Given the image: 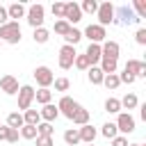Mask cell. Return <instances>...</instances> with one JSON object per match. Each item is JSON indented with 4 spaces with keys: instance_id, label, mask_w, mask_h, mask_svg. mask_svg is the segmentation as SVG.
<instances>
[{
    "instance_id": "cell-39",
    "label": "cell",
    "mask_w": 146,
    "mask_h": 146,
    "mask_svg": "<svg viewBox=\"0 0 146 146\" xmlns=\"http://www.w3.org/2000/svg\"><path fill=\"white\" fill-rule=\"evenodd\" d=\"M73 66H75V68H80V71H87L91 64H89V59H87L84 55H75V59H73Z\"/></svg>"
},
{
    "instance_id": "cell-49",
    "label": "cell",
    "mask_w": 146,
    "mask_h": 146,
    "mask_svg": "<svg viewBox=\"0 0 146 146\" xmlns=\"http://www.w3.org/2000/svg\"><path fill=\"white\" fill-rule=\"evenodd\" d=\"M84 146H96V144H84Z\"/></svg>"
},
{
    "instance_id": "cell-47",
    "label": "cell",
    "mask_w": 146,
    "mask_h": 146,
    "mask_svg": "<svg viewBox=\"0 0 146 146\" xmlns=\"http://www.w3.org/2000/svg\"><path fill=\"white\" fill-rule=\"evenodd\" d=\"M139 110H141V112H139V114H141V119L146 121V105H139Z\"/></svg>"
},
{
    "instance_id": "cell-33",
    "label": "cell",
    "mask_w": 146,
    "mask_h": 146,
    "mask_svg": "<svg viewBox=\"0 0 146 146\" xmlns=\"http://www.w3.org/2000/svg\"><path fill=\"white\" fill-rule=\"evenodd\" d=\"M105 112H110V114H119V112H121V103H119V98H107V100H105Z\"/></svg>"
},
{
    "instance_id": "cell-45",
    "label": "cell",
    "mask_w": 146,
    "mask_h": 146,
    "mask_svg": "<svg viewBox=\"0 0 146 146\" xmlns=\"http://www.w3.org/2000/svg\"><path fill=\"white\" fill-rule=\"evenodd\" d=\"M5 23H9V16H7V7L0 5V27H2Z\"/></svg>"
},
{
    "instance_id": "cell-22",
    "label": "cell",
    "mask_w": 146,
    "mask_h": 146,
    "mask_svg": "<svg viewBox=\"0 0 146 146\" xmlns=\"http://www.w3.org/2000/svg\"><path fill=\"white\" fill-rule=\"evenodd\" d=\"M25 123H23V114L21 112H11L7 116V128H14V130H21Z\"/></svg>"
},
{
    "instance_id": "cell-28",
    "label": "cell",
    "mask_w": 146,
    "mask_h": 146,
    "mask_svg": "<svg viewBox=\"0 0 146 146\" xmlns=\"http://www.w3.org/2000/svg\"><path fill=\"white\" fill-rule=\"evenodd\" d=\"M32 39H34V43H46V41L50 39V32H48L46 27H36V30L32 32Z\"/></svg>"
},
{
    "instance_id": "cell-6",
    "label": "cell",
    "mask_w": 146,
    "mask_h": 146,
    "mask_svg": "<svg viewBox=\"0 0 146 146\" xmlns=\"http://www.w3.org/2000/svg\"><path fill=\"white\" fill-rule=\"evenodd\" d=\"M32 75H34V80H36V84H39V89H48V87L52 84V80H55V75H52V71H50L48 66H36Z\"/></svg>"
},
{
    "instance_id": "cell-20",
    "label": "cell",
    "mask_w": 146,
    "mask_h": 146,
    "mask_svg": "<svg viewBox=\"0 0 146 146\" xmlns=\"http://www.w3.org/2000/svg\"><path fill=\"white\" fill-rule=\"evenodd\" d=\"M71 121H73L75 125H80V128H82V125H87V123H89V110H84V107L80 105V107L75 110V114H73V119H71Z\"/></svg>"
},
{
    "instance_id": "cell-46",
    "label": "cell",
    "mask_w": 146,
    "mask_h": 146,
    "mask_svg": "<svg viewBox=\"0 0 146 146\" xmlns=\"http://www.w3.org/2000/svg\"><path fill=\"white\" fill-rule=\"evenodd\" d=\"M7 135H9V128L7 125H0V141H7Z\"/></svg>"
},
{
    "instance_id": "cell-41",
    "label": "cell",
    "mask_w": 146,
    "mask_h": 146,
    "mask_svg": "<svg viewBox=\"0 0 146 146\" xmlns=\"http://www.w3.org/2000/svg\"><path fill=\"white\" fill-rule=\"evenodd\" d=\"M34 141H36V146H55L52 137H36Z\"/></svg>"
},
{
    "instance_id": "cell-30",
    "label": "cell",
    "mask_w": 146,
    "mask_h": 146,
    "mask_svg": "<svg viewBox=\"0 0 146 146\" xmlns=\"http://www.w3.org/2000/svg\"><path fill=\"white\" fill-rule=\"evenodd\" d=\"M103 84H105L107 89H112V91L119 89V84H121V82H119V73H110V75H105V78H103Z\"/></svg>"
},
{
    "instance_id": "cell-12",
    "label": "cell",
    "mask_w": 146,
    "mask_h": 146,
    "mask_svg": "<svg viewBox=\"0 0 146 146\" xmlns=\"http://www.w3.org/2000/svg\"><path fill=\"white\" fill-rule=\"evenodd\" d=\"M84 34L89 36V41H91V43H103V41H105V36H107L105 27H100L98 23H91V25H87Z\"/></svg>"
},
{
    "instance_id": "cell-4",
    "label": "cell",
    "mask_w": 146,
    "mask_h": 146,
    "mask_svg": "<svg viewBox=\"0 0 146 146\" xmlns=\"http://www.w3.org/2000/svg\"><path fill=\"white\" fill-rule=\"evenodd\" d=\"M96 16H98V25L100 27H107L110 23H114V5L107 0V2H100L98 9H96Z\"/></svg>"
},
{
    "instance_id": "cell-3",
    "label": "cell",
    "mask_w": 146,
    "mask_h": 146,
    "mask_svg": "<svg viewBox=\"0 0 146 146\" xmlns=\"http://www.w3.org/2000/svg\"><path fill=\"white\" fill-rule=\"evenodd\" d=\"M114 23H119V25H132V23H139V18L135 16L132 7L121 5V7H114Z\"/></svg>"
},
{
    "instance_id": "cell-2",
    "label": "cell",
    "mask_w": 146,
    "mask_h": 146,
    "mask_svg": "<svg viewBox=\"0 0 146 146\" xmlns=\"http://www.w3.org/2000/svg\"><path fill=\"white\" fill-rule=\"evenodd\" d=\"M25 18H27V25L30 27H43V21H46V7L43 5H39V2H34V5H30L27 7V11H25Z\"/></svg>"
},
{
    "instance_id": "cell-40",
    "label": "cell",
    "mask_w": 146,
    "mask_h": 146,
    "mask_svg": "<svg viewBox=\"0 0 146 146\" xmlns=\"http://www.w3.org/2000/svg\"><path fill=\"white\" fill-rule=\"evenodd\" d=\"M135 41H137L139 46H146V27H139V30H137V34H135Z\"/></svg>"
},
{
    "instance_id": "cell-19",
    "label": "cell",
    "mask_w": 146,
    "mask_h": 146,
    "mask_svg": "<svg viewBox=\"0 0 146 146\" xmlns=\"http://www.w3.org/2000/svg\"><path fill=\"white\" fill-rule=\"evenodd\" d=\"M98 68L103 71V75H110V73H116V68H119V62H116V59L100 57V66H98Z\"/></svg>"
},
{
    "instance_id": "cell-5",
    "label": "cell",
    "mask_w": 146,
    "mask_h": 146,
    "mask_svg": "<svg viewBox=\"0 0 146 146\" xmlns=\"http://www.w3.org/2000/svg\"><path fill=\"white\" fill-rule=\"evenodd\" d=\"M114 125H116V130H119L123 137H128L130 132H135V119L130 116V112H119Z\"/></svg>"
},
{
    "instance_id": "cell-26",
    "label": "cell",
    "mask_w": 146,
    "mask_h": 146,
    "mask_svg": "<svg viewBox=\"0 0 146 146\" xmlns=\"http://www.w3.org/2000/svg\"><path fill=\"white\" fill-rule=\"evenodd\" d=\"M119 103H121V110H123V107H125V110H135V107L139 105V98H137L135 94H125Z\"/></svg>"
},
{
    "instance_id": "cell-14",
    "label": "cell",
    "mask_w": 146,
    "mask_h": 146,
    "mask_svg": "<svg viewBox=\"0 0 146 146\" xmlns=\"http://www.w3.org/2000/svg\"><path fill=\"white\" fill-rule=\"evenodd\" d=\"M18 80L14 78V75H2L0 78V91H5L7 96H14V94H18Z\"/></svg>"
},
{
    "instance_id": "cell-24",
    "label": "cell",
    "mask_w": 146,
    "mask_h": 146,
    "mask_svg": "<svg viewBox=\"0 0 146 146\" xmlns=\"http://www.w3.org/2000/svg\"><path fill=\"white\" fill-rule=\"evenodd\" d=\"M34 100L41 103V105H48V103H52V91L50 89H36L34 91Z\"/></svg>"
},
{
    "instance_id": "cell-10",
    "label": "cell",
    "mask_w": 146,
    "mask_h": 146,
    "mask_svg": "<svg viewBox=\"0 0 146 146\" xmlns=\"http://www.w3.org/2000/svg\"><path fill=\"white\" fill-rule=\"evenodd\" d=\"M80 107V103H75L71 96H62L59 98V103H57V110H59V114H64L66 119H73V114H75V110Z\"/></svg>"
},
{
    "instance_id": "cell-25",
    "label": "cell",
    "mask_w": 146,
    "mask_h": 146,
    "mask_svg": "<svg viewBox=\"0 0 146 146\" xmlns=\"http://www.w3.org/2000/svg\"><path fill=\"white\" fill-rule=\"evenodd\" d=\"M80 39H82V32H80L78 27H71V30L66 32V36H64L66 46H75V43H80Z\"/></svg>"
},
{
    "instance_id": "cell-42",
    "label": "cell",
    "mask_w": 146,
    "mask_h": 146,
    "mask_svg": "<svg viewBox=\"0 0 146 146\" xmlns=\"http://www.w3.org/2000/svg\"><path fill=\"white\" fill-rule=\"evenodd\" d=\"M112 146H128V137H123V135H116V137L112 139Z\"/></svg>"
},
{
    "instance_id": "cell-43",
    "label": "cell",
    "mask_w": 146,
    "mask_h": 146,
    "mask_svg": "<svg viewBox=\"0 0 146 146\" xmlns=\"http://www.w3.org/2000/svg\"><path fill=\"white\" fill-rule=\"evenodd\" d=\"M119 82H125V84H132V82H135V75H130V73H119Z\"/></svg>"
},
{
    "instance_id": "cell-31",
    "label": "cell",
    "mask_w": 146,
    "mask_h": 146,
    "mask_svg": "<svg viewBox=\"0 0 146 146\" xmlns=\"http://www.w3.org/2000/svg\"><path fill=\"white\" fill-rule=\"evenodd\" d=\"M52 123H46V121H41L39 125H36V137H52Z\"/></svg>"
},
{
    "instance_id": "cell-11",
    "label": "cell",
    "mask_w": 146,
    "mask_h": 146,
    "mask_svg": "<svg viewBox=\"0 0 146 146\" xmlns=\"http://www.w3.org/2000/svg\"><path fill=\"white\" fill-rule=\"evenodd\" d=\"M64 21L73 27L75 23L82 21V11H80V5L78 2H66V9H64Z\"/></svg>"
},
{
    "instance_id": "cell-18",
    "label": "cell",
    "mask_w": 146,
    "mask_h": 146,
    "mask_svg": "<svg viewBox=\"0 0 146 146\" xmlns=\"http://www.w3.org/2000/svg\"><path fill=\"white\" fill-rule=\"evenodd\" d=\"M25 5H21V2H14V5H9L7 7V16H9V21H16V18H25Z\"/></svg>"
},
{
    "instance_id": "cell-8",
    "label": "cell",
    "mask_w": 146,
    "mask_h": 146,
    "mask_svg": "<svg viewBox=\"0 0 146 146\" xmlns=\"http://www.w3.org/2000/svg\"><path fill=\"white\" fill-rule=\"evenodd\" d=\"M123 73L135 75V80L137 78H146V62H141V59H128L125 66H123Z\"/></svg>"
},
{
    "instance_id": "cell-37",
    "label": "cell",
    "mask_w": 146,
    "mask_h": 146,
    "mask_svg": "<svg viewBox=\"0 0 146 146\" xmlns=\"http://www.w3.org/2000/svg\"><path fill=\"white\" fill-rule=\"evenodd\" d=\"M52 30H55V34H59V36H66V32L71 30V25H68V23L62 18V21H55V27H52Z\"/></svg>"
},
{
    "instance_id": "cell-36",
    "label": "cell",
    "mask_w": 146,
    "mask_h": 146,
    "mask_svg": "<svg viewBox=\"0 0 146 146\" xmlns=\"http://www.w3.org/2000/svg\"><path fill=\"white\" fill-rule=\"evenodd\" d=\"M64 9H66V2H52V7H50V11H52V16L57 21L64 18Z\"/></svg>"
},
{
    "instance_id": "cell-35",
    "label": "cell",
    "mask_w": 146,
    "mask_h": 146,
    "mask_svg": "<svg viewBox=\"0 0 146 146\" xmlns=\"http://www.w3.org/2000/svg\"><path fill=\"white\" fill-rule=\"evenodd\" d=\"M96 9H98V2L96 0H84L80 5V11L82 14H96Z\"/></svg>"
},
{
    "instance_id": "cell-48",
    "label": "cell",
    "mask_w": 146,
    "mask_h": 146,
    "mask_svg": "<svg viewBox=\"0 0 146 146\" xmlns=\"http://www.w3.org/2000/svg\"><path fill=\"white\" fill-rule=\"evenodd\" d=\"M128 146H144V144H128Z\"/></svg>"
},
{
    "instance_id": "cell-29",
    "label": "cell",
    "mask_w": 146,
    "mask_h": 146,
    "mask_svg": "<svg viewBox=\"0 0 146 146\" xmlns=\"http://www.w3.org/2000/svg\"><path fill=\"white\" fill-rule=\"evenodd\" d=\"M132 11H135V16L141 21V18H146V0H135L132 2Z\"/></svg>"
},
{
    "instance_id": "cell-34",
    "label": "cell",
    "mask_w": 146,
    "mask_h": 146,
    "mask_svg": "<svg viewBox=\"0 0 146 146\" xmlns=\"http://www.w3.org/2000/svg\"><path fill=\"white\" fill-rule=\"evenodd\" d=\"M18 135L23 137V139H36V125H23L21 130H18Z\"/></svg>"
},
{
    "instance_id": "cell-50",
    "label": "cell",
    "mask_w": 146,
    "mask_h": 146,
    "mask_svg": "<svg viewBox=\"0 0 146 146\" xmlns=\"http://www.w3.org/2000/svg\"><path fill=\"white\" fill-rule=\"evenodd\" d=\"M0 46H2V41H0Z\"/></svg>"
},
{
    "instance_id": "cell-21",
    "label": "cell",
    "mask_w": 146,
    "mask_h": 146,
    "mask_svg": "<svg viewBox=\"0 0 146 146\" xmlns=\"http://www.w3.org/2000/svg\"><path fill=\"white\" fill-rule=\"evenodd\" d=\"M23 123H27V125H39V123H41L39 110H25V112H23Z\"/></svg>"
},
{
    "instance_id": "cell-27",
    "label": "cell",
    "mask_w": 146,
    "mask_h": 146,
    "mask_svg": "<svg viewBox=\"0 0 146 146\" xmlns=\"http://www.w3.org/2000/svg\"><path fill=\"white\" fill-rule=\"evenodd\" d=\"M64 141H66L68 146H78V144H80V132H78V128H68V130L64 132Z\"/></svg>"
},
{
    "instance_id": "cell-32",
    "label": "cell",
    "mask_w": 146,
    "mask_h": 146,
    "mask_svg": "<svg viewBox=\"0 0 146 146\" xmlns=\"http://www.w3.org/2000/svg\"><path fill=\"white\" fill-rule=\"evenodd\" d=\"M100 135H103L105 139H114V137L119 135V130H116V125H114L112 121H107V123L103 125V130H100Z\"/></svg>"
},
{
    "instance_id": "cell-1",
    "label": "cell",
    "mask_w": 146,
    "mask_h": 146,
    "mask_svg": "<svg viewBox=\"0 0 146 146\" xmlns=\"http://www.w3.org/2000/svg\"><path fill=\"white\" fill-rule=\"evenodd\" d=\"M21 25H18V21H9V23H5L2 27H0V41H5V43H11V46H16V43H21Z\"/></svg>"
},
{
    "instance_id": "cell-15",
    "label": "cell",
    "mask_w": 146,
    "mask_h": 146,
    "mask_svg": "<svg viewBox=\"0 0 146 146\" xmlns=\"http://www.w3.org/2000/svg\"><path fill=\"white\" fill-rule=\"evenodd\" d=\"M39 116H41V121H46V123H52V121L59 116V110H57V105L48 103V105H43V107L39 110Z\"/></svg>"
},
{
    "instance_id": "cell-38",
    "label": "cell",
    "mask_w": 146,
    "mask_h": 146,
    "mask_svg": "<svg viewBox=\"0 0 146 146\" xmlns=\"http://www.w3.org/2000/svg\"><path fill=\"white\" fill-rule=\"evenodd\" d=\"M52 84H55V91H68L71 80H68V78H55V80H52Z\"/></svg>"
},
{
    "instance_id": "cell-9",
    "label": "cell",
    "mask_w": 146,
    "mask_h": 146,
    "mask_svg": "<svg viewBox=\"0 0 146 146\" xmlns=\"http://www.w3.org/2000/svg\"><path fill=\"white\" fill-rule=\"evenodd\" d=\"M34 103V89L30 87V84H23L21 89H18V110H30V105Z\"/></svg>"
},
{
    "instance_id": "cell-17",
    "label": "cell",
    "mask_w": 146,
    "mask_h": 146,
    "mask_svg": "<svg viewBox=\"0 0 146 146\" xmlns=\"http://www.w3.org/2000/svg\"><path fill=\"white\" fill-rule=\"evenodd\" d=\"M84 57L89 59V64H91V66H96V64L100 62V57H103V55H100V43H89V46H87Z\"/></svg>"
},
{
    "instance_id": "cell-23",
    "label": "cell",
    "mask_w": 146,
    "mask_h": 146,
    "mask_svg": "<svg viewBox=\"0 0 146 146\" xmlns=\"http://www.w3.org/2000/svg\"><path fill=\"white\" fill-rule=\"evenodd\" d=\"M87 75H89V82H91V84H103V78H105V75H103V71H100L98 66H89V68H87Z\"/></svg>"
},
{
    "instance_id": "cell-44",
    "label": "cell",
    "mask_w": 146,
    "mask_h": 146,
    "mask_svg": "<svg viewBox=\"0 0 146 146\" xmlns=\"http://www.w3.org/2000/svg\"><path fill=\"white\" fill-rule=\"evenodd\" d=\"M18 137H21V135H18V130H14V128H9V135H7V141H9V144H16V141H18Z\"/></svg>"
},
{
    "instance_id": "cell-13",
    "label": "cell",
    "mask_w": 146,
    "mask_h": 146,
    "mask_svg": "<svg viewBox=\"0 0 146 146\" xmlns=\"http://www.w3.org/2000/svg\"><path fill=\"white\" fill-rule=\"evenodd\" d=\"M119 52H121V46H119L116 41H103V43H100V55H103V57L119 62Z\"/></svg>"
},
{
    "instance_id": "cell-16",
    "label": "cell",
    "mask_w": 146,
    "mask_h": 146,
    "mask_svg": "<svg viewBox=\"0 0 146 146\" xmlns=\"http://www.w3.org/2000/svg\"><path fill=\"white\" fill-rule=\"evenodd\" d=\"M78 132H80V141H84V144H94V139H96V135H98V130H96L91 123L78 128Z\"/></svg>"
},
{
    "instance_id": "cell-7",
    "label": "cell",
    "mask_w": 146,
    "mask_h": 146,
    "mask_svg": "<svg viewBox=\"0 0 146 146\" xmlns=\"http://www.w3.org/2000/svg\"><path fill=\"white\" fill-rule=\"evenodd\" d=\"M75 55H78V52H75V46H66V43H64V46L59 48V68H62V71H68V68L73 66Z\"/></svg>"
}]
</instances>
